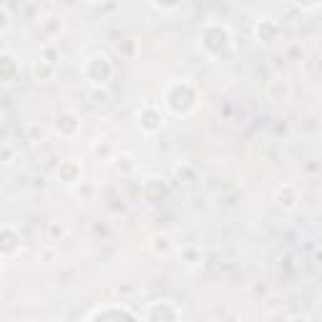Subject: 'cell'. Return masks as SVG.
<instances>
[{
    "mask_svg": "<svg viewBox=\"0 0 322 322\" xmlns=\"http://www.w3.org/2000/svg\"><path fill=\"white\" fill-rule=\"evenodd\" d=\"M86 322H139L141 320V312L131 310L123 302H103V305H96L93 310H88L83 315Z\"/></svg>",
    "mask_w": 322,
    "mask_h": 322,
    "instance_id": "cell-1",
    "label": "cell"
},
{
    "mask_svg": "<svg viewBox=\"0 0 322 322\" xmlns=\"http://www.w3.org/2000/svg\"><path fill=\"white\" fill-rule=\"evenodd\" d=\"M141 126L146 128V131H156V128L161 126V116H159L156 111H148V114L144 116V121H141Z\"/></svg>",
    "mask_w": 322,
    "mask_h": 322,
    "instance_id": "cell-4",
    "label": "cell"
},
{
    "mask_svg": "<svg viewBox=\"0 0 322 322\" xmlns=\"http://www.w3.org/2000/svg\"><path fill=\"white\" fill-rule=\"evenodd\" d=\"M15 237H13V229H5V244H3V252H5V257H10L13 254V249H15Z\"/></svg>",
    "mask_w": 322,
    "mask_h": 322,
    "instance_id": "cell-5",
    "label": "cell"
},
{
    "mask_svg": "<svg viewBox=\"0 0 322 322\" xmlns=\"http://www.w3.org/2000/svg\"><path fill=\"white\" fill-rule=\"evenodd\" d=\"M35 76H38L40 81H46V78H51V76H53V68H51V66H46V63H38V66H35Z\"/></svg>",
    "mask_w": 322,
    "mask_h": 322,
    "instance_id": "cell-6",
    "label": "cell"
},
{
    "mask_svg": "<svg viewBox=\"0 0 322 322\" xmlns=\"http://www.w3.org/2000/svg\"><path fill=\"white\" fill-rule=\"evenodd\" d=\"M154 249H156V252H169V249H171L169 237H156V239H154Z\"/></svg>",
    "mask_w": 322,
    "mask_h": 322,
    "instance_id": "cell-7",
    "label": "cell"
},
{
    "mask_svg": "<svg viewBox=\"0 0 322 322\" xmlns=\"http://www.w3.org/2000/svg\"><path fill=\"white\" fill-rule=\"evenodd\" d=\"M181 257H184V264H189V267H199L202 264V252L194 249V247L181 249Z\"/></svg>",
    "mask_w": 322,
    "mask_h": 322,
    "instance_id": "cell-3",
    "label": "cell"
},
{
    "mask_svg": "<svg viewBox=\"0 0 322 322\" xmlns=\"http://www.w3.org/2000/svg\"><path fill=\"white\" fill-rule=\"evenodd\" d=\"M141 320L146 322H181L184 320V310L179 302L174 299H154V302H148L141 312Z\"/></svg>",
    "mask_w": 322,
    "mask_h": 322,
    "instance_id": "cell-2",
    "label": "cell"
}]
</instances>
